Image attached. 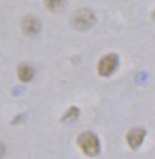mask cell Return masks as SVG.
Masks as SVG:
<instances>
[{"instance_id":"obj_1","label":"cell","mask_w":155,"mask_h":159,"mask_svg":"<svg viewBox=\"0 0 155 159\" xmlns=\"http://www.w3.org/2000/svg\"><path fill=\"white\" fill-rule=\"evenodd\" d=\"M78 145L82 153L87 157H95L100 152V141L92 132L81 133L78 138Z\"/></svg>"},{"instance_id":"obj_2","label":"cell","mask_w":155,"mask_h":159,"mask_svg":"<svg viewBox=\"0 0 155 159\" xmlns=\"http://www.w3.org/2000/svg\"><path fill=\"white\" fill-rule=\"evenodd\" d=\"M95 17L94 13L88 8L78 10L72 17V24L74 29L79 31H87L94 25Z\"/></svg>"},{"instance_id":"obj_3","label":"cell","mask_w":155,"mask_h":159,"mask_svg":"<svg viewBox=\"0 0 155 159\" xmlns=\"http://www.w3.org/2000/svg\"><path fill=\"white\" fill-rule=\"evenodd\" d=\"M118 64H119L118 56L115 53H108L103 56L98 62V66H97L98 74L103 77H109L116 71Z\"/></svg>"},{"instance_id":"obj_4","label":"cell","mask_w":155,"mask_h":159,"mask_svg":"<svg viewBox=\"0 0 155 159\" xmlns=\"http://www.w3.org/2000/svg\"><path fill=\"white\" fill-rule=\"evenodd\" d=\"M22 30L27 36H36L41 31V21L34 16H27L22 21Z\"/></svg>"},{"instance_id":"obj_5","label":"cell","mask_w":155,"mask_h":159,"mask_svg":"<svg viewBox=\"0 0 155 159\" xmlns=\"http://www.w3.org/2000/svg\"><path fill=\"white\" fill-rule=\"evenodd\" d=\"M144 137H146V131L141 127H136V128H133L131 131L128 132L127 143L131 148H137L142 145Z\"/></svg>"},{"instance_id":"obj_6","label":"cell","mask_w":155,"mask_h":159,"mask_svg":"<svg viewBox=\"0 0 155 159\" xmlns=\"http://www.w3.org/2000/svg\"><path fill=\"white\" fill-rule=\"evenodd\" d=\"M17 76L22 82H30L35 76V69L29 64H22L17 69Z\"/></svg>"},{"instance_id":"obj_7","label":"cell","mask_w":155,"mask_h":159,"mask_svg":"<svg viewBox=\"0 0 155 159\" xmlns=\"http://www.w3.org/2000/svg\"><path fill=\"white\" fill-rule=\"evenodd\" d=\"M79 114H80V111H79V108H78V107H75V106L69 107L67 111H66V113L63 114V116H62V121H66V122L75 121V120L78 119Z\"/></svg>"},{"instance_id":"obj_8","label":"cell","mask_w":155,"mask_h":159,"mask_svg":"<svg viewBox=\"0 0 155 159\" xmlns=\"http://www.w3.org/2000/svg\"><path fill=\"white\" fill-rule=\"evenodd\" d=\"M65 4H66V0H46L47 8L53 12L60 11L61 8L65 6Z\"/></svg>"},{"instance_id":"obj_9","label":"cell","mask_w":155,"mask_h":159,"mask_svg":"<svg viewBox=\"0 0 155 159\" xmlns=\"http://www.w3.org/2000/svg\"><path fill=\"white\" fill-rule=\"evenodd\" d=\"M4 154H5V146H4V144L0 143V158L4 157Z\"/></svg>"},{"instance_id":"obj_10","label":"cell","mask_w":155,"mask_h":159,"mask_svg":"<svg viewBox=\"0 0 155 159\" xmlns=\"http://www.w3.org/2000/svg\"><path fill=\"white\" fill-rule=\"evenodd\" d=\"M154 17H155V12H154Z\"/></svg>"}]
</instances>
